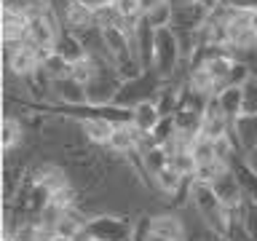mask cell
I'll return each mask as SVG.
<instances>
[{"label":"cell","instance_id":"2e32d148","mask_svg":"<svg viewBox=\"0 0 257 241\" xmlns=\"http://www.w3.org/2000/svg\"><path fill=\"white\" fill-rule=\"evenodd\" d=\"M54 51L62 56L67 64H75V62H80V59H86V48H83V43L78 40V35L72 30H67V27H62V32H59V38H56V46H54Z\"/></svg>","mask_w":257,"mask_h":241},{"label":"cell","instance_id":"f546056e","mask_svg":"<svg viewBox=\"0 0 257 241\" xmlns=\"http://www.w3.org/2000/svg\"><path fill=\"white\" fill-rule=\"evenodd\" d=\"M241 115H257V80H254V78L244 86V99H241Z\"/></svg>","mask_w":257,"mask_h":241},{"label":"cell","instance_id":"30bf717a","mask_svg":"<svg viewBox=\"0 0 257 241\" xmlns=\"http://www.w3.org/2000/svg\"><path fill=\"white\" fill-rule=\"evenodd\" d=\"M48 91H54V104H62V107H80V104H88L86 96V86L78 83L75 78H62L54 80L48 86Z\"/></svg>","mask_w":257,"mask_h":241},{"label":"cell","instance_id":"9a60e30c","mask_svg":"<svg viewBox=\"0 0 257 241\" xmlns=\"http://www.w3.org/2000/svg\"><path fill=\"white\" fill-rule=\"evenodd\" d=\"M62 22L64 27L78 32V30H88V27H96V16H94V8L83 6L80 0H72L67 6V11L62 14Z\"/></svg>","mask_w":257,"mask_h":241},{"label":"cell","instance_id":"6da1fadb","mask_svg":"<svg viewBox=\"0 0 257 241\" xmlns=\"http://www.w3.org/2000/svg\"><path fill=\"white\" fill-rule=\"evenodd\" d=\"M190 201L196 206V214L204 220L212 230H217L220 236L228 233V225H230V209L222 206V201L214 196V190L209 185H201V182H193L190 188Z\"/></svg>","mask_w":257,"mask_h":241},{"label":"cell","instance_id":"4316f807","mask_svg":"<svg viewBox=\"0 0 257 241\" xmlns=\"http://www.w3.org/2000/svg\"><path fill=\"white\" fill-rule=\"evenodd\" d=\"M169 166L177 169V172H180L182 177H188V180H193V177H196V169H198V161L190 156V150H180L177 156L169 158Z\"/></svg>","mask_w":257,"mask_h":241},{"label":"cell","instance_id":"52a82bcc","mask_svg":"<svg viewBox=\"0 0 257 241\" xmlns=\"http://www.w3.org/2000/svg\"><path fill=\"white\" fill-rule=\"evenodd\" d=\"M209 188L214 190V196L222 201V206L225 209H230V212H238V206L244 204V198H246V193L244 188H241V182H238V177L230 172V166L225 169V172L217 177V180L209 185Z\"/></svg>","mask_w":257,"mask_h":241},{"label":"cell","instance_id":"7402d4cb","mask_svg":"<svg viewBox=\"0 0 257 241\" xmlns=\"http://www.w3.org/2000/svg\"><path fill=\"white\" fill-rule=\"evenodd\" d=\"M217 104L222 107V112L230 118V124L236 118H241V99H244V88H238V86H228V88H222L220 94L214 96Z\"/></svg>","mask_w":257,"mask_h":241},{"label":"cell","instance_id":"cb8c5ba5","mask_svg":"<svg viewBox=\"0 0 257 241\" xmlns=\"http://www.w3.org/2000/svg\"><path fill=\"white\" fill-rule=\"evenodd\" d=\"M174 124H177V132L190 134V137H198V129H201V112L188 110V107H180V110L174 112Z\"/></svg>","mask_w":257,"mask_h":241},{"label":"cell","instance_id":"3957f363","mask_svg":"<svg viewBox=\"0 0 257 241\" xmlns=\"http://www.w3.org/2000/svg\"><path fill=\"white\" fill-rule=\"evenodd\" d=\"M120 83H123V78L118 75L115 64H112V62H99V67H96V75L86 83L88 104H94V107L112 104V99H115Z\"/></svg>","mask_w":257,"mask_h":241},{"label":"cell","instance_id":"ac0fdd59","mask_svg":"<svg viewBox=\"0 0 257 241\" xmlns=\"http://www.w3.org/2000/svg\"><path fill=\"white\" fill-rule=\"evenodd\" d=\"M230 137L236 140L241 153L252 150L257 145V115H241V118H236V120H233V126H230Z\"/></svg>","mask_w":257,"mask_h":241},{"label":"cell","instance_id":"1f68e13d","mask_svg":"<svg viewBox=\"0 0 257 241\" xmlns=\"http://www.w3.org/2000/svg\"><path fill=\"white\" fill-rule=\"evenodd\" d=\"M244 158H246V164H249V166H252L254 172H257V145H254L252 150H246V153H244Z\"/></svg>","mask_w":257,"mask_h":241},{"label":"cell","instance_id":"d6986e66","mask_svg":"<svg viewBox=\"0 0 257 241\" xmlns=\"http://www.w3.org/2000/svg\"><path fill=\"white\" fill-rule=\"evenodd\" d=\"M137 140H140V132H137L132 124H115L107 148L112 153H118V156H132L137 150Z\"/></svg>","mask_w":257,"mask_h":241},{"label":"cell","instance_id":"44dd1931","mask_svg":"<svg viewBox=\"0 0 257 241\" xmlns=\"http://www.w3.org/2000/svg\"><path fill=\"white\" fill-rule=\"evenodd\" d=\"M161 112L156 107V102H142V104H137L134 107V115H132V126L137 129V132H145V134H150L153 129H156L161 124Z\"/></svg>","mask_w":257,"mask_h":241},{"label":"cell","instance_id":"83f0119b","mask_svg":"<svg viewBox=\"0 0 257 241\" xmlns=\"http://www.w3.org/2000/svg\"><path fill=\"white\" fill-rule=\"evenodd\" d=\"M190 156L198 161V164H209V161L217 158V150H214V140H206V137H196L190 145Z\"/></svg>","mask_w":257,"mask_h":241},{"label":"cell","instance_id":"8992f818","mask_svg":"<svg viewBox=\"0 0 257 241\" xmlns=\"http://www.w3.org/2000/svg\"><path fill=\"white\" fill-rule=\"evenodd\" d=\"M86 228L94 241H128L134 238V225L126 217L118 214H91L86 220Z\"/></svg>","mask_w":257,"mask_h":241},{"label":"cell","instance_id":"277c9868","mask_svg":"<svg viewBox=\"0 0 257 241\" xmlns=\"http://www.w3.org/2000/svg\"><path fill=\"white\" fill-rule=\"evenodd\" d=\"M180 62H182V54H180V43H177L174 30L172 27L156 30V62H153V72L166 83L177 72Z\"/></svg>","mask_w":257,"mask_h":241},{"label":"cell","instance_id":"5bb4252c","mask_svg":"<svg viewBox=\"0 0 257 241\" xmlns=\"http://www.w3.org/2000/svg\"><path fill=\"white\" fill-rule=\"evenodd\" d=\"M24 120L19 115H11V112H6L3 120H0V148H3V156H8L14 148H19L24 142Z\"/></svg>","mask_w":257,"mask_h":241},{"label":"cell","instance_id":"ffe728a7","mask_svg":"<svg viewBox=\"0 0 257 241\" xmlns=\"http://www.w3.org/2000/svg\"><path fill=\"white\" fill-rule=\"evenodd\" d=\"M0 35L3 40H27V27L30 16L16 14V11H0Z\"/></svg>","mask_w":257,"mask_h":241},{"label":"cell","instance_id":"e575fe53","mask_svg":"<svg viewBox=\"0 0 257 241\" xmlns=\"http://www.w3.org/2000/svg\"><path fill=\"white\" fill-rule=\"evenodd\" d=\"M254 35H257V11H254Z\"/></svg>","mask_w":257,"mask_h":241},{"label":"cell","instance_id":"9c48e42d","mask_svg":"<svg viewBox=\"0 0 257 241\" xmlns=\"http://www.w3.org/2000/svg\"><path fill=\"white\" fill-rule=\"evenodd\" d=\"M132 43H134V51H137V59H140L142 70L150 72L153 62H156V27H150L145 19H140L132 35Z\"/></svg>","mask_w":257,"mask_h":241},{"label":"cell","instance_id":"e0dca14e","mask_svg":"<svg viewBox=\"0 0 257 241\" xmlns=\"http://www.w3.org/2000/svg\"><path fill=\"white\" fill-rule=\"evenodd\" d=\"M228 166H230V172L238 177V182H241V188H244L246 198H252L257 204V172L246 164L244 153H236V156L228 161Z\"/></svg>","mask_w":257,"mask_h":241},{"label":"cell","instance_id":"4dcf8cb0","mask_svg":"<svg viewBox=\"0 0 257 241\" xmlns=\"http://www.w3.org/2000/svg\"><path fill=\"white\" fill-rule=\"evenodd\" d=\"M161 3H166V0H140V14L145 16L148 11H153V8L161 6Z\"/></svg>","mask_w":257,"mask_h":241},{"label":"cell","instance_id":"ba28073f","mask_svg":"<svg viewBox=\"0 0 257 241\" xmlns=\"http://www.w3.org/2000/svg\"><path fill=\"white\" fill-rule=\"evenodd\" d=\"M230 118L222 112V107L217 104V99L212 96L201 115V129H198V137H206V140H220V137L230 134Z\"/></svg>","mask_w":257,"mask_h":241},{"label":"cell","instance_id":"8fae6325","mask_svg":"<svg viewBox=\"0 0 257 241\" xmlns=\"http://www.w3.org/2000/svg\"><path fill=\"white\" fill-rule=\"evenodd\" d=\"M30 177L40 185V188H46L48 193H54V190L64 188V185H70L67 166L54 164V161H46V164H40V166H32L30 169Z\"/></svg>","mask_w":257,"mask_h":241},{"label":"cell","instance_id":"7a4b0ae2","mask_svg":"<svg viewBox=\"0 0 257 241\" xmlns=\"http://www.w3.org/2000/svg\"><path fill=\"white\" fill-rule=\"evenodd\" d=\"M161 86H164V80H161L156 72H142L140 78L134 80H123L115 94V99H112V104L115 107H126V110H134L137 104L142 102H156V96L161 91Z\"/></svg>","mask_w":257,"mask_h":241},{"label":"cell","instance_id":"603a6c76","mask_svg":"<svg viewBox=\"0 0 257 241\" xmlns=\"http://www.w3.org/2000/svg\"><path fill=\"white\" fill-rule=\"evenodd\" d=\"M40 72H43V75L54 83V80H62V78L70 75V64L54 51V54H48L46 59H43V64H40Z\"/></svg>","mask_w":257,"mask_h":241},{"label":"cell","instance_id":"4fadbf2b","mask_svg":"<svg viewBox=\"0 0 257 241\" xmlns=\"http://www.w3.org/2000/svg\"><path fill=\"white\" fill-rule=\"evenodd\" d=\"M150 233L153 236H161L166 241H185L188 238V230H185V220L177 214H153L150 217Z\"/></svg>","mask_w":257,"mask_h":241},{"label":"cell","instance_id":"836d02e7","mask_svg":"<svg viewBox=\"0 0 257 241\" xmlns=\"http://www.w3.org/2000/svg\"><path fill=\"white\" fill-rule=\"evenodd\" d=\"M51 241H72V238H67V236H54Z\"/></svg>","mask_w":257,"mask_h":241},{"label":"cell","instance_id":"5b68a950","mask_svg":"<svg viewBox=\"0 0 257 241\" xmlns=\"http://www.w3.org/2000/svg\"><path fill=\"white\" fill-rule=\"evenodd\" d=\"M212 11L204 8L201 3H193V0H174L172 3V27L174 32H188V35H198L201 30L206 27Z\"/></svg>","mask_w":257,"mask_h":241},{"label":"cell","instance_id":"d4e9b609","mask_svg":"<svg viewBox=\"0 0 257 241\" xmlns=\"http://www.w3.org/2000/svg\"><path fill=\"white\" fill-rule=\"evenodd\" d=\"M236 214H238L241 225H244V230L249 233V238L257 241V204L252 198H244V204L238 206Z\"/></svg>","mask_w":257,"mask_h":241},{"label":"cell","instance_id":"7c38bea8","mask_svg":"<svg viewBox=\"0 0 257 241\" xmlns=\"http://www.w3.org/2000/svg\"><path fill=\"white\" fill-rule=\"evenodd\" d=\"M70 120H75L78 129L83 132V140L91 145H107L112 137V129H115L112 120L102 115H86V118H70Z\"/></svg>","mask_w":257,"mask_h":241},{"label":"cell","instance_id":"484cf974","mask_svg":"<svg viewBox=\"0 0 257 241\" xmlns=\"http://www.w3.org/2000/svg\"><path fill=\"white\" fill-rule=\"evenodd\" d=\"M225 169H228V164L220 158H214V161H209V164H198L196 169V177H193V182H201V185H212L217 177H220Z\"/></svg>","mask_w":257,"mask_h":241},{"label":"cell","instance_id":"f1b7e54d","mask_svg":"<svg viewBox=\"0 0 257 241\" xmlns=\"http://www.w3.org/2000/svg\"><path fill=\"white\" fill-rule=\"evenodd\" d=\"M145 22L150 24V27H156V30H161V27H169V24H172V3H161V6H156L153 8V11H148L142 16Z\"/></svg>","mask_w":257,"mask_h":241},{"label":"cell","instance_id":"d6a6232c","mask_svg":"<svg viewBox=\"0 0 257 241\" xmlns=\"http://www.w3.org/2000/svg\"><path fill=\"white\" fill-rule=\"evenodd\" d=\"M193 3H201L204 8H209V11H214V8H220V0H193Z\"/></svg>","mask_w":257,"mask_h":241}]
</instances>
